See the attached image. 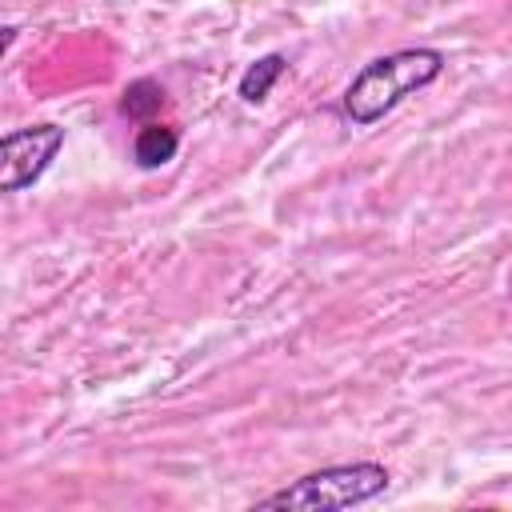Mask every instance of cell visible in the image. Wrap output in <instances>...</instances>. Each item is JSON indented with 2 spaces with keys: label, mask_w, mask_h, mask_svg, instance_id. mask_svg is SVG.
I'll return each instance as SVG.
<instances>
[{
  "label": "cell",
  "mask_w": 512,
  "mask_h": 512,
  "mask_svg": "<svg viewBox=\"0 0 512 512\" xmlns=\"http://www.w3.org/2000/svg\"><path fill=\"white\" fill-rule=\"evenodd\" d=\"M440 72H444V52L440 48H400V52L376 56L344 88L340 112L356 128H368L380 116H388L404 96L428 88Z\"/></svg>",
  "instance_id": "obj_1"
},
{
  "label": "cell",
  "mask_w": 512,
  "mask_h": 512,
  "mask_svg": "<svg viewBox=\"0 0 512 512\" xmlns=\"http://www.w3.org/2000/svg\"><path fill=\"white\" fill-rule=\"evenodd\" d=\"M388 468L372 464V460H356V464H332V468H316L300 480H292L288 488L264 496L256 508L264 512H340L352 504H364L372 496H380L388 488Z\"/></svg>",
  "instance_id": "obj_2"
},
{
  "label": "cell",
  "mask_w": 512,
  "mask_h": 512,
  "mask_svg": "<svg viewBox=\"0 0 512 512\" xmlns=\"http://www.w3.org/2000/svg\"><path fill=\"white\" fill-rule=\"evenodd\" d=\"M64 148V128L60 124H32V128H12L0 140V188L24 192L32 188L48 164L56 160V152Z\"/></svg>",
  "instance_id": "obj_3"
},
{
  "label": "cell",
  "mask_w": 512,
  "mask_h": 512,
  "mask_svg": "<svg viewBox=\"0 0 512 512\" xmlns=\"http://www.w3.org/2000/svg\"><path fill=\"white\" fill-rule=\"evenodd\" d=\"M176 148H180V136H176V128H168V124H144L140 132H136V140H132V160L140 164V168H164L172 156H176Z\"/></svg>",
  "instance_id": "obj_4"
},
{
  "label": "cell",
  "mask_w": 512,
  "mask_h": 512,
  "mask_svg": "<svg viewBox=\"0 0 512 512\" xmlns=\"http://www.w3.org/2000/svg\"><path fill=\"white\" fill-rule=\"evenodd\" d=\"M284 68H288V56H280V52L260 56L256 64L244 68V76H240V84H236V96H240L244 104H260V100H268V92L276 88V80L284 76Z\"/></svg>",
  "instance_id": "obj_5"
},
{
  "label": "cell",
  "mask_w": 512,
  "mask_h": 512,
  "mask_svg": "<svg viewBox=\"0 0 512 512\" xmlns=\"http://www.w3.org/2000/svg\"><path fill=\"white\" fill-rule=\"evenodd\" d=\"M160 104H164V88L156 84V80H148V76H140V80H132L124 92H120V112L128 116V120H152L156 112H160Z\"/></svg>",
  "instance_id": "obj_6"
}]
</instances>
